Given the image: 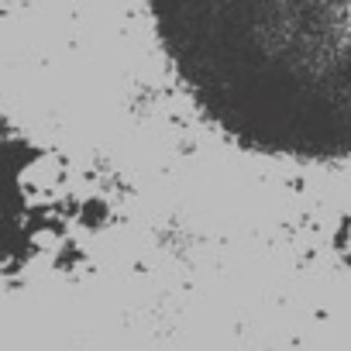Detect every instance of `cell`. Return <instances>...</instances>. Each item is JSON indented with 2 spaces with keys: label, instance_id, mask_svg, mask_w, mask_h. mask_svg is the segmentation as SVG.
I'll use <instances>...</instances> for the list:
<instances>
[{
  "label": "cell",
  "instance_id": "1",
  "mask_svg": "<svg viewBox=\"0 0 351 351\" xmlns=\"http://www.w3.org/2000/svg\"><path fill=\"white\" fill-rule=\"evenodd\" d=\"M193 110L245 152L351 162V0H145Z\"/></svg>",
  "mask_w": 351,
  "mask_h": 351
}]
</instances>
